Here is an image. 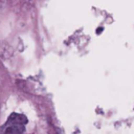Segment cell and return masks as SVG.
I'll list each match as a JSON object with an SVG mask.
<instances>
[{
    "label": "cell",
    "instance_id": "6da1fadb",
    "mask_svg": "<svg viewBox=\"0 0 134 134\" xmlns=\"http://www.w3.org/2000/svg\"><path fill=\"white\" fill-rule=\"evenodd\" d=\"M27 124V118L23 114L12 113L7 121L0 128V134H22Z\"/></svg>",
    "mask_w": 134,
    "mask_h": 134
}]
</instances>
